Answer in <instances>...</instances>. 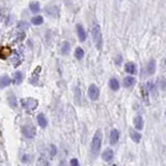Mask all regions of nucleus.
I'll return each mask as SVG.
<instances>
[{
	"label": "nucleus",
	"instance_id": "25",
	"mask_svg": "<svg viewBox=\"0 0 166 166\" xmlns=\"http://www.w3.org/2000/svg\"><path fill=\"white\" fill-rule=\"evenodd\" d=\"M146 88H148V91H150V93H154L156 89V85L154 84L153 81H148V84H146Z\"/></svg>",
	"mask_w": 166,
	"mask_h": 166
},
{
	"label": "nucleus",
	"instance_id": "18",
	"mask_svg": "<svg viewBox=\"0 0 166 166\" xmlns=\"http://www.w3.org/2000/svg\"><path fill=\"white\" fill-rule=\"evenodd\" d=\"M134 126L137 130H142L143 128V118L140 115H137V116L134 118Z\"/></svg>",
	"mask_w": 166,
	"mask_h": 166
},
{
	"label": "nucleus",
	"instance_id": "7",
	"mask_svg": "<svg viewBox=\"0 0 166 166\" xmlns=\"http://www.w3.org/2000/svg\"><path fill=\"white\" fill-rule=\"evenodd\" d=\"M113 156H114L113 150H112L111 148H106V150L103 152V154H102V158H103L104 161L109 162V161H111L112 159H113Z\"/></svg>",
	"mask_w": 166,
	"mask_h": 166
},
{
	"label": "nucleus",
	"instance_id": "1",
	"mask_svg": "<svg viewBox=\"0 0 166 166\" xmlns=\"http://www.w3.org/2000/svg\"><path fill=\"white\" fill-rule=\"evenodd\" d=\"M91 36H93V41L96 45L97 49H102V44H103V39H102V31L101 27L99 25H95L91 28Z\"/></svg>",
	"mask_w": 166,
	"mask_h": 166
},
{
	"label": "nucleus",
	"instance_id": "5",
	"mask_svg": "<svg viewBox=\"0 0 166 166\" xmlns=\"http://www.w3.org/2000/svg\"><path fill=\"white\" fill-rule=\"evenodd\" d=\"M88 97L90 99L91 101H97L100 97V90H99L98 86L96 84H91L89 87H88Z\"/></svg>",
	"mask_w": 166,
	"mask_h": 166
},
{
	"label": "nucleus",
	"instance_id": "6",
	"mask_svg": "<svg viewBox=\"0 0 166 166\" xmlns=\"http://www.w3.org/2000/svg\"><path fill=\"white\" fill-rule=\"evenodd\" d=\"M124 70L126 72L131 74V75H136L137 74V67L135 65L134 62H128L124 65Z\"/></svg>",
	"mask_w": 166,
	"mask_h": 166
},
{
	"label": "nucleus",
	"instance_id": "28",
	"mask_svg": "<svg viewBox=\"0 0 166 166\" xmlns=\"http://www.w3.org/2000/svg\"><path fill=\"white\" fill-rule=\"evenodd\" d=\"M78 164H79V162H78V160L76 158H74V159H72V160H71V165L76 166V165H78Z\"/></svg>",
	"mask_w": 166,
	"mask_h": 166
},
{
	"label": "nucleus",
	"instance_id": "8",
	"mask_svg": "<svg viewBox=\"0 0 166 166\" xmlns=\"http://www.w3.org/2000/svg\"><path fill=\"white\" fill-rule=\"evenodd\" d=\"M76 28H77L78 37H79L80 42H84L86 39V32H85V30H84V28H83L82 25H80V24H77Z\"/></svg>",
	"mask_w": 166,
	"mask_h": 166
},
{
	"label": "nucleus",
	"instance_id": "14",
	"mask_svg": "<svg viewBox=\"0 0 166 166\" xmlns=\"http://www.w3.org/2000/svg\"><path fill=\"white\" fill-rule=\"evenodd\" d=\"M130 137H131V139H132L134 142L139 143L142 136H141V134H140L139 132H136L134 130H130Z\"/></svg>",
	"mask_w": 166,
	"mask_h": 166
},
{
	"label": "nucleus",
	"instance_id": "3",
	"mask_svg": "<svg viewBox=\"0 0 166 166\" xmlns=\"http://www.w3.org/2000/svg\"><path fill=\"white\" fill-rule=\"evenodd\" d=\"M21 104H22V107L25 109L26 111H34L37 108V106H39L37 100H35L33 98L22 99L21 100Z\"/></svg>",
	"mask_w": 166,
	"mask_h": 166
},
{
	"label": "nucleus",
	"instance_id": "24",
	"mask_svg": "<svg viewBox=\"0 0 166 166\" xmlns=\"http://www.w3.org/2000/svg\"><path fill=\"white\" fill-rule=\"evenodd\" d=\"M141 95H143V98H144V101L146 104H148V93L146 90V88L144 86H141Z\"/></svg>",
	"mask_w": 166,
	"mask_h": 166
},
{
	"label": "nucleus",
	"instance_id": "16",
	"mask_svg": "<svg viewBox=\"0 0 166 166\" xmlns=\"http://www.w3.org/2000/svg\"><path fill=\"white\" fill-rule=\"evenodd\" d=\"M37 124H39V126L41 128H46L47 127V124H48V120H47L46 116H45L44 114L41 113L37 115Z\"/></svg>",
	"mask_w": 166,
	"mask_h": 166
},
{
	"label": "nucleus",
	"instance_id": "23",
	"mask_svg": "<svg viewBox=\"0 0 166 166\" xmlns=\"http://www.w3.org/2000/svg\"><path fill=\"white\" fill-rule=\"evenodd\" d=\"M8 104H10V106L12 108H16L17 107V99H16V97L14 95H10L8 97Z\"/></svg>",
	"mask_w": 166,
	"mask_h": 166
},
{
	"label": "nucleus",
	"instance_id": "4",
	"mask_svg": "<svg viewBox=\"0 0 166 166\" xmlns=\"http://www.w3.org/2000/svg\"><path fill=\"white\" fill-rule=\"evenodd\" d=\"M36 130L33 126L31 124H26L22 128V134L24 135V137H26L27 139H32L35 136Z\"/></svg>",
	"mask_w": 166,
	"mask_h": 166
},
{
	"label": "nucleus",
	"instance_id": "9",
	"mask_svg": "<svg viewBox=\"0 0 166 166\" xmlns=\"http://www.w3.org/2000/svg\"><path fill=\"white\" fill-rule=\"evenodd\" d=\"M10 83H12V80H10V78L8 77V76L6 75L1 76V77H0V89L7 87Z\"/></svg>",
	"mask_w": 166,
	"mask_h": 166
},
{
	"label": "nucleus",
	"instance_id": "26",
	"mask_svg": "<svg viewBox=\"0 0 166 166\" xmlns=\"http://www.w3.org/2000/svg\"><path fill=\"white\" fill-rule=\"evenodd\" d=\"M56 154H57V148L54 144H51L50 145V155H51L52 157H54Z\"/></svg>",
	"mask_w": 166,
	"mask_h": 166
},
{
	"label": "nucleus",
	"instance_id": "11",
	"mask_svg": "<svg viewBox=\"0 0 166 166\" xmlns=\"http://www.w3.org/2000/svg\"><path fill=\"white\" fill-rule=\"evenodd\" d=\"M119 140V132L116 129H113L110 132V143L111 144H115Z\"/></svg>",
	"mask_w": 166,
	"mask_h": 166
},
{
	"label": "nucleus",
	"instance_id": "20",
	"mask_svg": "<svg viewBox=\"0 0 166 166\" xmlns=\"http://www.w3.org/2000/svg\"><path fill=\"white\" fill-rule=\"evenodd\" d=\"M71 50V45L69 42H63V44L61 46V54L62 55H67L70 53Z\"/></svg>",
	"mask_w": 166,
	"mask_h": 166
},
{
	"label": "nucleus",
	"instance_id": "15",
	"mask_svg": "<svg viewBox=\"0 0 166 166\" xmlns=\"http://www.w3.org/2000/svg\"><path fill=\"white\" fill-rule=\"evenodd\" d=\"M122 83H124V87H131V86L134 85L135 83H136V80H135V78L132 77V76H128V77L124 78Z\"/></svg>",
	"mask_w": 166,
	"mask_h": 166
},
{
	"label": "nucleus",
	"instance_id": "12",
	"mask_svg": "<svg viewBox=\"0 0 166 166\" xmlns=\"http://www.w3.org/2000/svg\"><path fill=\"white\" fill-rule=\"evenodd\" d=\"M155 72H156V61L154 59H150L148 62V65H146V73H148V75H153Z\"/></svg>",
	"mask_w": 166,
	"mask_h": 166
},
{
	"label": "nucleus",
	"instance_id": "13",
	"mask_svg": "<svg viewBox=\"0 0 166 166\" xmlns=\"http://www.w3.org/2000/svg\"><path fill=\"white\" fill-rule=\"evenodd\" d=\"M13 81L16 85L21 84L22 81H23V73L20 72V71H17V72L14 73V80Z\"/></svg>",
	"mask_w": 166,
	"mask_h": 166
},
{
	"label": "nucleus",
	"instance_id": "22",
	"mask_svg": "<svg viewBox=\"0 0 166 166\" xmlns=\"http://www.w3.org/2000/svg\"><path fill=\"white\" fill-rule=\"evenodd\" d=\"M44 22V18L42 16H36V17H33L31 19V23L34 24V25H41Z\"/></svg>",
	"mask_w": 166,
	"mask_h": 166
},
{
	"label": "nucleus",
	"instance_id": "29",
	"mask_svg": "<svg viewBox=\"0 0 166 166\" xmlns=\"http://www.w3.org/2000/svg\"><path fill=\"white\" fill-rule=\"evenodd\" d=\"M115 62H116V65H118L122 63V56H120V55H118V60H117V58H116Z\"/></svg>",
	"mask_w": 166,
	"mask_h": 166
},
{
	"label": "nucleus",
	"instance_id": "17",
	"mask_svg": "<svg viewBox=\"0 0 166 166\" xmlns=\"http://www.w3.org/2000/svg\"><path fill=\"white\" fill-rule=\"evenodd\" d=\"M109 86H110V88H111L113 91H117L119 89V87H120V84H119L117 79L112 78L111 80H110V82H109Z\"/></svg>",
	"mask_w": 166,
	"mask_h": 166
},
{
	"label": "nucleus",
	"instance_id": "21",
	"mask_svg": "<svg viewBox=\"0 0 166 166\" xmlns=\"http://www.w3.org/2000/svg\"><path fill=\"white\" fill-rule=\"evenodd\" d=\"M75 57L77 58V59H82L83 57H84V50L82 49V48H80V47H78V48H76L75 50Z\"/></svg>",
	"mask_w": 166,
	"mask_h": 166
},
{
	"label": "nucleus",
	"instance_id": "19",
	"mask_svg": "<svg viewBox=\"0 0 166 166\" xmlns=\"http://www.w3.org/2000/svg\"><path fill=\"white\" fill-rule=\"evenodd\" d=\"M29 10H30L31 13L37 14L41 10V6H39V3L37 1H33L29 4Z\"/></svg>",
	"mask_w": 166,
	"mask_h": 166
},
{
	"label": "nucleus",
	"instance_id": "2",
	"mask_svg": "<svg viewBox=\"0 0 166 166\" xmlns=\"http://www.w3.org/2000/svg\"><path fill=\"white\" fill-rule=\"evenodd\" d=\"M102 146V132L101 130H98L96 132V134L93 135V141H91V152L95 155H98L100 150H101Z\"/></svg>",
	"mask_w": 166,
	"mask_h": 166
},
{
	"label": "nucleus",
	"instance_id": "27",
	"mask_svg": "<svg viewBox=\"0 0 166 166\" xmlns=\"http://www.w3.org/2000/svg\"><path fill=\"white\" fill-rule=\"evenodd\" d=\"M5 14H6V8H0V22L4 20Z\"/></svg>",
	"mask_w": 166,
	"mask_h": 166
},
{
	"label": "nucleus",
	"instance_id": "10",
	"mask_svg": "<svg viewBox=\"0 0 166 166\" xmlns=\"http://www.w3.org/2000/svg\"><path fill=\"white\" fill-rule=\"evenodd\" d=\"M41 67H36V69L33 71V73H32V75H31V78H30V83H32V84H34V83L37 82V80H39V74H41Z\"/></svg>",
	"mask_w": 166,
	"mask_h": 166
}]
</instances>
